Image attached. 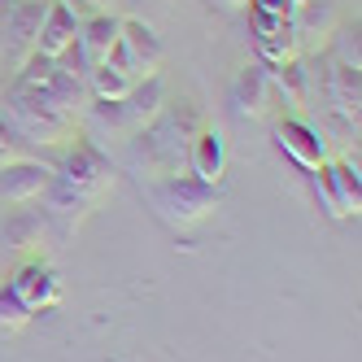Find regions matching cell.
Instances as JSON below:
<instances>
[{
	"label": "cell",
	"instance_id": "6da1fadb",
	"mask_svg": "<svg viewBox=\"0 0 362 362\" xmlns=\"http://www.w3.org/2000/svg\"><path fill=\"white\" fill-rule=\"evenodd\" d=\"M114 175L118 170L110 162V153L96 148L88 136H79L74 148L66 153V162L53 170V184H48V192H44V214L53 223H62L66 231L79 227L96 205L110 197Z\"/></svg>",
	"mask_w": 362,
	"mask_h": 362
},
{
	"label": "cell",
	"instance_id": "7a4b0ae2",
	"mask_svg": "<svg viewBox=\"0 0 362 362\" xmlns=\"http://www.w3.org/2000/svg\"><path fill=\"white\" fill-rule=\"evenodd\" d=\"M201 110L192 100H179V105H166L153 114L148 127L127 140V162L132 170H140V179H170V175H188V153H192V140L201 136Z\"/></svg>",
	"mask_w": 362,
	"mask_h": 362
},
{
	"label": "cell",
	"instance_id": "3957f363",
	"mask_svg": "<svg viewBox=\"0 0 362 362\" xmlns=\"http://www.w3.org/2000/svg\"><path fill=\"white\" fill-rule=\"evenodd\" d=\"M166 105V79L162 74H148V79H140L127 96L118 100H96L88 96V105H83V127H88V140L96 148H105L110 140H132L140 127L153 122V114H158Z\"/></svg>",
	"mask_w": 362,
	"mask_h": 362
},
{
	"label": "cell",
	"instance_id": "277c9868",
	"mask_svg": "<svg viewBox=\"0 0 362 362\" xmlns=\"http://www.w3.org/2000/svg\"><path fill=\"white\" fill-rule=\"evenodd\" d=\"M5 114H9V132H18L22 140H31V144H62V140H74V122H79L70 110L53 105L44 92L18 88V83H9Z\"/></svg>",
	"mask_w": 362,
	"mask_h": 362
},
{
	"label": "cell",
	"instance_id": "5b68a950",
	"mask_svg": "<svg viewBox=\"0 0 362 362\" xmlns=\"http://www.w3.org/2000/svg\"><path fill=\"white\" fill-rule=\"evenodd\" d=\"M223 201V188L214 184H201L192 175H170V179H153L148 184V205L158 210L162 223L188 231L197 223H205Z\"/></svg>",
	"mask_w": 362,
	"mask_h": 362
},
{
	"label": "cell",
	"instance_id": "8992f818",
	"mask_svg": "<svg viewBox=\"0 0 362 362\" xmlns=\"http://www.w3.org/2000/svg\"><path fill=\"white\" fill-rule=\"evenodd\" d=\"M162 57H166L162 35L153 31L144 18H122V27H118V44H114V53H110V66L127 70L132 79H148V74H158Z\"/></svg>",
	"mask_w": 362,
	"mask_h": 362
},
{
	"label": "cell",
	"instance_id": "52a82bcc",
	"mask_svg": "<svg viewBox=\"0 0 362 362\" xmlns=\"http://www.w3.org/2000/svg\"><path fill=\"white\" fill-rule=\"evenodd\" d=\"M44 5H48V0H5V5H0V35H5V57L13 66H22L35 53Z\"/></svg>",
	"mask_w": 362,
	"mask_h": 362
},
{
	"label": "cell",
	"instance_id": "ba28073f",
	"mask_svg": "<svg viewBox=\"0 0 362 362\" xmlns=\"http://www.w3.org/2000/svg\"><path fill=\"white\" fill-rule=\"evenodd\" d=\"M74 40H79V13H74V5L70 0H48L40 35H35V53L53 57V62H66L74 53Z\"/></svg>",
	"mask_w": 362,
	"mask_h": 362
},
{
	"label": "cell",
	"instance_id": "9c48e42d",
	"mask_svg": "<svg viewBox=\"0 0 362 362\" xmlns=\"http://www.w3.org/2000/svg\"><path fill=\"white\" fill-rule=\"evenodd\" d=\"M118 27H122L118 13H88V18H79V40H74V53H79V74H83V79H88L96 66L110 62L114 44H118Z\"/></svg>",
	"mask_w": 362,
	"mask_h": 362
},
{
	"label": "cell",
	"instance_id": "30bf717a",
	"mask_svg": "<svg viewBox=\"0 0 362 362\" xmlns=\"http://www.w3.org/2000/svg\"><path fill=\"white\" fill-rule=\"evenodd\" d=\"M48 184H53V166L31 162V158H18L9 166H0V197L9 205H35L44 201Z\"/></svg>",
	"mask_w": 362,
	"mask_h": 362
},
{
	"label": "cell",
	"instance_id": "8fae6325",
	"mask_svg": "<svg viewBox=\"0 0 362 362\" xmlns=\"http://www.w3.org/2000/svg\"><path fill=\"white\" fill-rule=\"evenodd\" d=\"M336 27H341V5L336 0H293V35L301 44V53L310 44L332 40Z\"/></svg>",
	"mask_w": 362,
	"mask_h": 362
},
{
	"label": "cell",
	"instance_id": "7c38bea8",
	"mask_svg": "<svg viewBox=\"0 0 362 362\" xmlns=\"http://www.w3.org/2000/svg\"><path fill=\"white\" fill-rule=\"evenodd\" d=\"M275 144L288 153V158H293L301 170H319V166L327 162V144H323V136H319L310 122H301V118H284V122L275 127Z\"/></svg>",
	"mask_w": 362,
	"mask_h": 362
},
{
	"label": "cell",
	"instance_id": "4fadbf2b",
	"mask_svg": "<svg viewBox=\"0 0 362 362\" xmlns=\"http://www.w3.org/2000/svg\"><path fill=\"white\" fill-rule=\"evenodd\" d=\"M188 175L201 179V184L223 188V175H227V136L218 132V127H201V136L192 140V153H188Z\"/></svg>",
	"mask_w": 362,
	"mask_h": 362
},
{
	"label": "cell",
	"instance_id": "5bb4252c",
	"mask_svg": "<svg viewBox=\"0 0 362 362\" xmlns=\"http://www.w3.org/2000/svg\"><path fill=\"white\" fill-rule=\"evenodd\" d=\"M9 293L27 305L31 315H40V310H48V305L62 301V284H57V275L48 271L44 262H27V267L9 279Z\"/></svg>",
	"mask_w": 362,
	"mask_h": 362
},
{
	"label": "cell",
	"instance_id": "9a60e30c",
	"mask_svg": "<svg viewBox=\"0 0 362 362\" xmlns=\"http://www.w3.org/2000/svg\"><path fill=\"white\" fill-rule=\"evenodd\" d=\"M231 110L240 118H267L271 110V70L262 62H249L231 83Z\"/></svg>",
	"mask_w": 362,
	"mask_h": 362
},
{
	"label": "cell",
	"instance_id": "2e32d148",
	"mask_svg": "<svg viewBox=\"0 0 362 362\" xmlns=\"http://www.w3.org/2000/svg\"><path fill=\"white\" fill-rule=\"evenodd\" d=\"M327 100H332V114L345 118L358 127V105H362V70L345 66V62H332L327 70Z\"/></svg>",
	"mask_w": 362,
	"mask_h": 362
},
{
	"label": "cell",
	"instance_id": "e0dca14e",
	"mask_svg": "<svg viewBox=\"0 0 362 362\" xmlns=\"http://www.w3.org/2000/svg\"><path fill=\"white\" fill-rule=\"evenodd\" d=\"M327 175L336 184V201H341V218L362 210V170L358 158H341V162H327Z\"/></svg>",
	"mask_w": 362,
	"mask_h": 362
},
{
	"label": "cell",
	"instance_id": "ac0fdd59",
	"mask_svg": "<svg viewBox=\"0 0 362 362\" xmlns=\"http://www.w3.org/2000/svg\"><path fill=\"white\" fill-rule=\"evenodd\" d=\"M253 40H257V62H262L267 70L288 66V62L301 57V44H297V35H293V22H284V27H275V31H267V35H253Z\"/></svg>",
	"mask_w": 362,
	"mask_h": 362
},
{
	"label": "cell",
	"instance_id": "d6986e66",
	"mask_svg": "<svg viewBox=\"0 0 362 362\" xmlns=\"http://www.w3.org/2000/svg\"><path fill=\"white\" fill-rule=\"evenodd\" d=\"M271 92H279L284 96V105H305V96H310V79H305V66H301V57L297 62H288V66H275L271 70Z\"/></svg>",
	"mask_w": 362,
	"mask_h": 362
},
{
	"label": "cell",
	"instance_id": "ffe728a7",
	"mask_svg": "<svg viewBox=\"0 0 362 362\" xmlns=\"http://www.w3.org/2000/svg\"><path fill=\"white\" fill-rule=\"evenodd\" d=\"M140 79H132L127 70H118V66H96L92 74H88V96H96V100H118V96H127Z\"/></svg>",
	"mask_w": 362,
	"mask_h": 362
},
{
	"label": "cell",
	"instance_id": "44dd1931",
	"mask_svg": "<svg viewBox=\"0 0 362 362\" xmlns=\"http://www.w3.org/2000/svg\"><path fill=\"white\" fill-rule=\"evenodd\" d=\"M362 27L354 22V27H336L332 31V44H336V62H345V66H358L362 70Z\"/></svg>",
	"mask_w": 362,
	"mask_h": 362
},
{
	"label": "cell",
	"instance_id": "7402d4cb",
	"mask_svg": "<svg viewBox=\"0 0 362 362\" xmlns=\"http://www.w3.org/2000/svg\"><path fill=\"white\" fill-rule=\"evenodd\" d=\"M27 323H31V310L22 305V301L9 293V288H5V293H0V332H5V336H13V332H22Z\"/></svg>",
	"mask_w": 362,
	"mask_h": 362
},
{
	"label": "cell",
	"instance_id": "603a6c76",
	"mask_svg": "<svg viewBox=\"0 0 362 362\" xmlns=\"http://www.w3.org/2000/svg\"><path fill=\"white\" fill-rule=\"evenodd\" d=\"M310 179H315V197L323 201V210L332 218H341V201H336V184H332V175H327V162L319 170H310Z\"/></svg>",
	"mask_w": 362,
	"mask_h": 362
},
{
	"label": "cell",
	"instance_id": "cb8c5ba5",
	"mask_svg": "<svg viewBox=\"0 0 362 362\" xmlns=\"http://www.w3.org/2000/svg\"><path fill=\"white\" fill-rule=\"evenodd\" d=\"M40 236H44V227H40V218H22V223H13V227L5 231V240H9V249H31V245H40Z\"/></svg>",
	"mask_w": 362,
	"mask_h": 362
},
{
	"label": "cell",
	"instance_id": "d4e9b609",
	"mask_svg": "<svg viewBox=\"0 0 362 362\" xmlns=\"http://www.w3.org/2000/svg\"><path fill=\"white\" fill-rule=\"evenodd\" d=\"M249 13H262L275 22H293V0H249Z\"/></svg>",
	"mask_w": 362,
	"mask_h": 362
},
{
	"label": "cell",
	"instance_id": "484cf974",
	"mask_svg": "<svg viewBox=\"0 0 362 362\" xmlns=\"http://www.w3.org/2000/svg\"><path fill=\"white\" fill-rule=\"evenodd\" d=\"M18 158H22V148H18V140H13V132H9L5 114H0V166H9V162H18Z\"/></svg>",
	"mask_w": 362,
	"mask_h": 362
},
{
	"label": "cell",
	"instance_id": "4316f807",
	"mask_svg": "<svg viewBox=\"0 0 362 362\" xmlns=\"http://www.w3.org/2000/svg\"><path fill=\"white\" fill-rule=\"evenodd\" d=\"M70 5H74V13H79V18H88V13H114L118 0H70Z\"/></svg>",
	"mask_w": 362,
	"mask_h": 362
},
{
	"label": "cell",
	"instance_id": "83f0119b",
	"mask_svg": "<svg viewBox=\"0 0 362 362\" xmlns=\"http://www.w3.org/2000/svg\"><path fill=\"white\" fill-rule=\"evenodd\" d=\"M214 5H218L223 13H245V9H249V0H214Z\"/></svg>",
	"mask_w": 362,
	"mask_h": 362
},
{
	"label": "cell",
	"instance_id": "f1b7e54d",
	"mask_svg": "<svg viewBox=\"0 0 362 362\" xmlns=\"http://www.w3.org/2000/svg\"><path fill=\"white\" fill-rule=\"evenodd\" d=\"M0 57H5V35H0Z\"/></svg>",
	"mask_w": 362,
	"mask_h": 362
}]
</instances>
